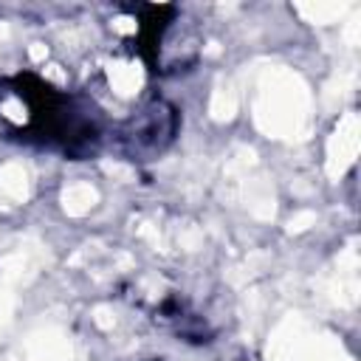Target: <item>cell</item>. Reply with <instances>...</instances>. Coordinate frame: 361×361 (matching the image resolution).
<instances>
[{"mask_svg": "<svg viewBox=\"0 0 361 361\" xmlns=\"http://www.w3.org/2000/svg\"><path fill=\"white\" fill-rule=\"evenodd\" d=\"M172 138H175V110L164 102L147 104L124 124L118 135L124 155H130L133 161H149L161 155Z\"/></svg>", "mask_w": 361, "mask_h": 361, "instance_id": "2", "label": "cell"}, {"mask_svg": "<svg viewBox=\"0 0 361 361\" xmlns=\"http://www.w3.org/2000/svg\"><path fill=\"white\" fill-rule=\"evenodd\" d=\"M8 96L23 104L20 130L25 133V138H39L68 152L93 149L102 138L99 113L82 96L54 90L51 85H45L31 73L17 76Z\"/></svg>", "mask_w": 361, "mask_h": 361, "instance_id": "1", "label": "cell"}]
</instances>
